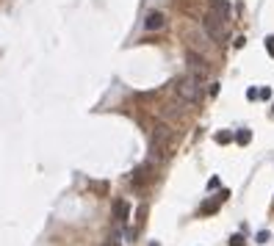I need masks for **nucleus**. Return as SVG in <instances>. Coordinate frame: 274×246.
I'll list each match as a JSON object with an SVG mask.
<instances>
[{
	"mask_svg": "<svg viewBox=\"0 0 274 246\" xmlns=\"http://www.w3.org/2000/svg\"><path fill=\"white\" fill-rule=\"evenodd\" d=\"M266 53L274 58V36H266Z\"/></svg>",
	"mask_w": 274,
	"mask_h": 246,
	"instance_id": "nucleus-12",
	"label": "nucleus"
},
{
	"mask_svg": "<svg viewBox=\"0 0 274 246\" xmlns=\"http://www.w3.org/2000/svg\"><path fill=\"white\" fill-rule=\"evenodd\" d=\"M150 166H138L136 169V174H133V186H147L150 183Z\"/></svg>",
	"mask_w": 274,
	"mask_h": 246,
	"instance_id": "nucleus-6",
	"label": "nucleus"
},
{
	"mask_svg": "<svg viewBox=\"0 0 274 246\" xmlns=\"http://www.w3.org/2000/svg\"><path fill=\"white\" fill-rule=\"evenodd\" d=\"M266 241H269V232H266V229L263 232H257V244H266Z\"/></svg>",
	"mask_w": 274,
	"mask_h": 246,
	"instance_id": "nucleus-14",
	"label": "nucleus"
},
{
	"mask_svg": "<svg viewBox=\"0 0 274 246\" xmlns=\"http://www.w3.org/2000/svg\"><path fill=\"white\" fill-rule=\"evenodd\" d=\"M219 202H224L222 196H219V199H216V202H205V205H202V213H214L216 208H219Z\"/></svg>",
	"mask_w": 274,
	"mask_h": 246,
	"instance_id": "nucleus-10",
	"label": "nucleus"
},
{
	"mask_svg": "<svg viewBox=\"0 0 274 246\" xmlns=\"http://www.w3.org/2000/svg\"><path fill=\"white\" fill-rule=\"evenodd\" d=\"M128 213H130V208H128V202H114V219L117 221H128Z\"/></svg>",
	"mask_w": 274,
	"mask_h": 246,
	"instance_id": "nucleus-7",
	"label": "nucleus"
},
{
	"mask_svg": "<svg viewBox=\"0 0 274 246\" xmlns=\"http://www.w3.org/2000/svg\"><path fill=\"white\" fill-rule=\"evenodd\" d=\"M186 61H189V69H191V75H194V77H199V80H202V77L208 75V64H205V58H202V56H197L194 50H189Z\"/></svg>",
	"mask_w": 274,
	"mask_h": 246,
	"instance_id": "nucleus-4",
	"label": "nucleus"
},
{
	"mask_svg": "<svg viewBox=\"0 0 274 246\" xmlns=\"http://www.w3.org/2000/svg\"><path fill=\"white\" fill-rule=\"evenodd\" d=\"M205 31L208 36L214 39V42H222L224 36H227V17H222L219 11H208V17H205Z\"/></svg>",
	"mask_w": 274,
	"mask_h": 246,
	"instance_id": "nucleus-3",
	"label": "nucleus"
},
{
	"mask_svg": "<svg viewBox=\"0 0 274 246\" xmlns=\"http://www.w3.org/2000/svg\"><path fill=\"white\" fill-rule=\"evenodd\" d=\"M172 152V130L166 125H158L153 133V141H150V155L153 161H166Z\"/></svg>",
	"mask_w": 274,
	"mask_h": 246,
	"instance_id": "nucleus-1",
	"label": "nucleus"
},
{
	"mask_svg": "<svg viewBox=\"0 0 274 246\" xmlns=\"http://www.w3.org/2000/svg\"><path fill=\"white\" fill-rule=\"evenodd\" d=\"M216 141H219V144H227V141H233V133H216Z\"/></svg>",
	"mask_w": 274,
	"mask_h": 246,
	"instance_id": "nucleus-11",
	"label": "nucleus"
},
{
	"mask_svg": "<svg viewBox=\"0 0 274 246\" xmlns=\"http://www.w3.org/2000/svg\"><path fill=\"white\" fill-rule=\"evenodd\" d=\"M163 25H166V17H163L161 11H153V14H147V19H144V28H147V31H161Z\"/></svg>",
	"mask_w": 274,
	"mask_h": 246,
	"instance_id": "nucleus-5",
	"label": "nucleus"
},
{
	"mask_svg": "<svg viewBox=\"0 0 274 246\" xmlns=\"http://www.w3.org/2000/svg\"><path fill=\"white\" fill-rule=\"evenodd\" d=\"M247 97H249V100H255V97H260V92H257V89H249Z\"/></svg>",
	"mask_w": 274,
	"mask_h": 246,
	"instance_id": "nucleus-16",
	"label": "nucleus"
},
{
	"mask_svg": "<svg viewBox=\"0 0 274 246\" xmlns=\"http://www.w3.org/2000/svg\"><path fill=\"white\" fill-rule=\"evenodd\" d=\"M175 92H177V97L183 102H199V97H202V92H199V77L194 75H186V77H180L177 86H175Z\"/></svg>",
	"mask_w": 274,
	"mask_h": 246,
	"instance_id": "nucleus-2",
	"label": "nucleus"
},
{
	"mask_svg": "<svg viewBox=\"0 0 274 246\" xmlns=\"http://www.w3.org/2000/svg\"><path fill=\"white\" fill-rule=\"evenodd\" d=\"M272 97V89H260V100H269Z\"/></svg>",
	"mask_w": 274,
	"mask_h": 246,
	"instance_id": "nucleus-15",
	"label": "nucleus"
},
{
	"mask_svg": "<svg viewBox=\"0 0 274 246\" xmlns=\"http://www.w3.org/2000/svg\"><path fill=\"white\" fill-rule=\"evenodd\" d=\"M211 9H214V11H219L222 17H227V19H230V3H227V0H211Z\"/></svg>",
	"mask_w": 274,
	"mask_h": 246,
	"instance_id": "nucleus-8",
	"label": "nucleus"
},
{
	"mask_svg": "<svg viewBox=\"0 0 274 246\" xmlns=\"http://www.w3.org/2000/svg\"><path fill=\"white\" fill-rule=\"evenodd\" d=\"M235 141H238V144H249V141H252V133H249V130H238V133H235Z\"/></svg>",
	"mask_w": 274,
	"mask_h": 246,
	"instance_id": "nucleus-9",
	"label": "nucleus"
},
{
	"mask_svg": "<svg viewBox=\"0 0 274 246\" xmlns=\"http://www.w3.org/2000/svg\"><path fill=\"white\" fill-rule=\"evenodd\" d=\"M92 188H95V191H100V194H103V191H105V183H92Z\"/></svg>",
	"mask_w": 274,
	"mask_h": 246,
	"instance_id": "nucleus-17",
	"label": "nucleus"
},
{
	"mask_svg": "<svg viewBox=\"0 0 274 246\" xmlns=\"http://www.w3.org/2000/svg\"><path fill=\"white\" fill-rule=\"evenodd\" d=\"M103 246H122V244H117V241H105Z\"/></svg>",
	"mask_w": 274,
	"mask_h": 246,
	"instance_id": "nucleus-18",
	"label": "nucleus"
},
{
	"mask_svg": "<svg viewBox=\"0 0 274 246\" xmlns=\"http://www.w3.org/2000/svg\"><path fill=\"white\" fill-rule=\"evenodd\" d=\"M230 246H247V241H244V235H233L230 238Z\"/></svg>",
	"mask_w": 274,
	"mask_h": 246,
	"instance_id": "nucleus-13",
	"label": "nucleus"
}]
</instances>
